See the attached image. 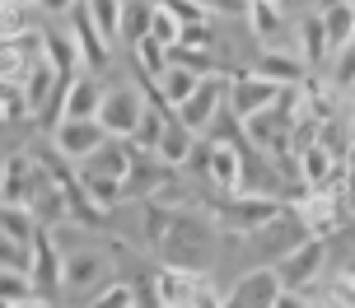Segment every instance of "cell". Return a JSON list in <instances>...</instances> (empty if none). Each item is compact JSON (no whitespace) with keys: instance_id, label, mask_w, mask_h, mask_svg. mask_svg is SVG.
<instances>
[{"instance_id":"cell-43","label":"cell","mask_w":355,"mask_h":308,"mask_svg":"<svg viewBox=\"0 0 355 308\" xmlns=\"http://www.w3.org/2000/svg\"><path fill=\"white\" fill-rule=\"evenodd\" d=\"M5 10H10V5H5V0H0V19H5Z\"/></svg>"},{"instance_id":"cell-33","label":"cell","mask_w":355,"mask_h":308,"mask_svg":"<svg viewBox=\"0 0 355 308\" xmlns=\"http://www.w3.org/2000/svg\"><path fill=\"white\" fill-rule=\"evenodd\" d=\"M150 10H155V0H126L122 10V42H141L150 33Z\"/></svg>"},{"instance_id":"cell-28","label":"cell","mask_w":355,"mask_h":308,"mask_svg":"<svg viewBox=\"0 0 355 308\" xmlns=\"http://www.w3.org/2000/svg\"><path fill=\"white\" fill-rule=\"evenodd\" d=\"M173 206H168V201H145V219H141V234H145V243H150V248H155V253H159V243H164V234H168V224H173Z\"/></svg>"},{"instance_id":"cell-13","label":"cell","mask_w":355,"mask_h":308,"mask_svg":"<svg viewBox=\"0 0 355 308\" xmlns=\"http://www.w3.org/2000/svg\"><path fill=\"white\" fill-rule=\"evenodd\" d=\"M66 19H71V37H75V47H80V66H85L89 75L107 71V61H112V42H107V37L98 33V24L89 19L85 0H80V5H75Z\"/></svg>"},{"instance_id":"cell-36","label":"cell","mask_w":355,"mask_h":308,"mask_svg":"<svg viewBox=\"0 0 355 308\" xmlns=\"http://www.w3.org/2000/svg\"><path fill=\"white\" fill-rule=\"evenodd\" d=\"M201 5H206L215 19H225V15H248V0H201Z\"/></svg>"},{"instance_id":"cell-1","label":"cell","mask_w":355,"mask_h":308,"mask_svg":"<svg viewBox=\"0 0 355 308\" xmlns=\"http://www.w3.org/2000/svg\"><path fill=\"white\" fill-rule=\"evenodd\" d=\"M276 215H281V201L271 192H234V197H220L211 219L225 234H262Z\"/></svg>"},{"instance_id":"cell-7","label":"cell","mask_w":355,"mask_h":308,"mask_svg":"<svg viewBox=\"0 0 355 308\" xmlns=\"http://www.w3.org/2000/svg\"><path fill=\"white\" fill-rule=\"evenodd\" d=\"M107 141V131L98 127V117H61L52 127V150L66 163H89Z\"/></svg>"},{"instance_id":"cell-40","label":"cell","mask_w":355,"mask_h":308,"mask_svg":"<svg viewBox=\"0 0 355 308\" xmlns=\"http://www.w3.org/2000/svg\"><path fill=\"white\" fill-rule=\"evenodd\" d=\"M341 93L351 98V108H355V75H351V80H346V84H341Z\"/></svg>"},{"instance_id":"cell-12","label":"cell","mask_w":355,"mask_h":308,"mask_svg":"<svg viewBox=\"0 0 355 308\" xmlns=\"http://www.w3.org/2000/svg\"><path fill=\"white\" fill-rule=\"evenodd\" d=\"M243 178H248V159H243L239 141H211L206 182H211L220 197H234V192H243Z\"/></svg>"},{"instance_id":"cell-11","label":"cell","mask_w":355,"mask_h":308,"mask_svg":"<svg viewBox=\"0 0 355 308\" xmlns=\"http://www.w3.org/2000/svg\"><path fill=\"white\" fill-rule=\"evenodd\" d=\"M276 98H281V84L262 80L257 71H239V75H230V103H225V108H230L239 122H248V117L266 112Z\"/></svg>"},{"instance_id":"cell-16","label":"cell","mask_w":355,"mask_h":308,"mask_svg":"<svg viewBox=\"0 0 355 308\" xmlns=\"http://www.w3.org/2000/svg\"><path fill=\"white\" fill-rule=\"evenodd\" d=\"M281 290L285 285H281V275H276V266H257V271H248L230 290V308H271V299Z\"/></svg>"},{"instance_id":"cell-6","label":"cell","mask_w":355,"mask_h":308,"mask_svg":"<svg viewBox=\"0 0 355 308\" xmlns=\"http://www.w3.org/2000/svg\"><path fill=\"white\" fill-rule=\"evenodd\" d=\"M47 178H52L47 163L33 159L28 150H19V154H10V159L0 163V201H5V206H33L37 187Z\"/></svg>"},{"instance_id":"cell-24","label":"cell","mask_w":355,"mask_h":308,"mask_svg":"<svg viewBox=\"0 0 355 308\" xmlns=\"http://www.w3.org/2000/svg\"><path fill=\"white\" fill-rule=\"evenodd\" d=\"M248 24H252V37L262 47H276V37L285 28V15H281L276 0H248Z\"/></svg>"},{"instance_id":"cell-3","label":"cell","mask_w":355,"mask_h":308,"mask_svg":"<svg viewBox=\"0 0 355 308\" xmlns=\"http://www.w3.org/2000/svg\"><path fill=\"white\" fill-rule=\"evenodd\" d=\"M290 210H295V219L304 224V234L322 238V243H327L332 234H341V229H346V215H351L332 192H322V187H304V182H300V197L290 201Z\"/></svg>"},{"instance_id":"cell-45","label":"cell","mask_w":355,"mask_h":308,"mask_svg":"<svg viewBox=\"0 0 355 308\" xmlns=\"http://www.w3.org/2000/svg\"><path fill=\"white\" fill-rule=\"evenodd\" d=\"M159 308H164V304H159Z\"/></svg>"},{"instance_id":"cell-38","label":"cell","mask_w":355,"mask_h":308,"mask_svg":"<svg viewBox=\"0 0 355 308\" xmlns=\"http://www.w3.org/2000/svg\"><path fill=\"white\" fill-rule=\"evenodd\" d=\"M271 308H309V299H304V290H281L271 299Z\"/></svg>"},{"instance_id":"cell-35","label":"cell","mask_w":355,"mask_h":308,"mask_svg":"<svg viewBox=\"0 0 355 308\" xmlns=\"http://www.w3.org/2000/svg\"><path fill=\"white\" fill-rule=\"evenodd\" d=\"M0 266H24V271H28V243L0 234Z\"/></svg>"},{"instance_id":"cell-29","label":"cell","mask_w":355,"mask_h":308,"mask_svg":"<svg viewBox=\"0 0 355 308\" xmlns=\"http://www.w3.org/2000/svg\"><path fill=\"white\" fill-rule=\"evenodd\" d=\"M0 234L19 238V243H33V234H37V215L28 210V206H5V201H0Z\"/></svg>"},{"instance_id":"cell-39","label":"cell","mask_w":355,"mask_h":308,"mask_svg":"<svg viewBox=\"0 0 355 308\" xmlns=\"http://www.w3.org/2000/svg\"><path fill=\"white\" fill-rule=\"evenodd\" d=\"M10 308H52V299H47V294H28V299H19V304H10Z\"/></svg>"},{"instance_id":"cell-5","label":"cell","mask_w":355,"mask_h":308,"mask_svg":"<svg viewBox=\"0 0 355 308\" xmlns=\"http://www.w3.org/2000/svg\"><path fill=\"white\" fill-rule=\"evenodd\" d=\"M145 93L136 84H117V89H103V103H98V127L107 136H117V141H131L136 127H141L145 117Z\"/></svg>"},{"instance_id":"cell-22","label":"cell","mask_w":355,"mask_h":308,"mask_svg":"<svg viewBox=\"0 0 355 308\" xmlns=\"http://www.w3.org/2000/svg\"><path fill=\"white\" fill-rule=\"evenodd\" d=\"M322 24H327V37H332V52H351L355 42V0H327L318 10Z\"/></svg>"},{"instance_id":"cell-32","label":"cell","mask_w":355,"mask_h":308,"mask_svg":"<svg viewBox=\"0 0 355 308\" xmlns=\"http://www.w3.org/2000/svg\"><path fill=\"white\" fill-rule=\"evenodd\" d=\"M28 294H37L33 275L24 271V266H0V304H19Z\"/></svg>"},{"instance_id":"cell-42","label":"cell","mask_w":355,"mask_h":308,"mask_svg":"<svg viewBox=\"0 0 355 308\" xmlns=\"http://www.w3.org/2000/svg\"><path fill=\"white\" fill-rule=\"evenodd\" d=\"M5 5H33V0H5Z\"/></svg>"},{"instance_id":"cell-25","label":"cell","mask_w":355,"mask_h":308,"mask_svg":"<svg viewBox=\"0 0 355 308\" xmlns=\"http://www.w3.org/2000/svg\"><path fill=\"white\" fill-rule=\"evenodd\" d=\"M131 52H136V71H141L145 80H155V84H159V75L168 71V47H164L159 37L145 33L141 42H131Z\"/></svg>"},{"instance_id":"cell-31","label":"cell","mask_w":355,"mask_h":308,"mask_svg":"<svg viewBox=\"0 0 355 308\" xmlns=\"http://www.w3.org/2000/svg\"><path fill=\"white\" fill-rule=\"evenodd\" d=\"M150 37H159L164 47H178V42H182V19H178L164 0H155V10H150Z\"/></svg>"},{"instance_id":"cell-17","label":"cell","mask_w":355,"mask_h":308,"mask_svg":"<svg viewBox=\"0 0 355 308\" xmlns=\"http://www.w3.org/2000/svg\"><path fill=\"white\" fill-rule=\"evenodd\" d=\"M80 192H85V201L94 206V210H117L126 201V182L122 178H112V173H98V168H89V163H80Z\"/></svg>"},{"instance_id":"cell-2","label":"cell","mask_w":355,"mask_h":308,"mask_svg":"<svg viewBox=\"0 0 355 308\" xmlns=\"http://www.w3.org/2000/svg\"><path fill=\"white\" fill-rule=\"evenodd\" d=\"M215 243V219L211 215H192V210H178L173 224H168V234H164L159 253L178 266H196V257L211 253Z\"/></svg>"},{"instance_id":"cell-14","label":"cell","mask_w":355,"mask_h":308,"mask_svg":"<svg viewBox=\"0 0 355 308\" xmlns=\"http://www.w3.org/2000/svg\"><path fill=\"white\" fill-rule=\"evenodd\" d=\"M28 275H33L37 294L61 290V248H56V234L47 224H37L33 243H28Z\"/></svg>"},{"instance_id":"cell-18","label":"cell","mask_w":355,"mask_h":308,"mask_svg":"<svg viewBox=\"0 0 355 308\" xmlns=\"http://www.w3.org/2000/svg\"><path fill=\"white\" fill-rule=\"evenodd\" d=\"M248 71H257L262 80L281 84V89H295V84H304V80H309V66H304V56L276 52V47H266V52L257 56V61H252Z\"/></svg>"},{"instance_id":"cell-30","label":"cell","mask_w":355,"mask_h":308,"mask_svg":"<svg viewBox=\"0 0 355 308\" xmlns=\"http://www.w3.org/2000/svg\"><path fill=\"white\" fill-rule=\"evenodd\" d=\"M131 304H141L131 280H103V285L85 299V308H131Z\"/></svg>"},{"instance_id":"cell-41","label":"cell","mask_w":355,"mask_h":308,"mask_svg":"<svg viewBox=\"0 0 355 308\" xmlns=\"http://www.w3.org/2000/svg\"><path fill=\"white\" fill-rule=\"evenodd\" d=\"M346 131H351V145H355V108H351V122H346Z\"/></svg>"},{"instance_id":"cell-19","label":"cell","mask_w":355,"mask_h":308,"mask_svg":"<svg viewBox=\"0 0 355 308\" xmlns=\"http://www.w3.org/2000/svg\"><path fill=\"white\" fill-rule=\"evenodd\" d=\"M192 150H196V131H187L173 112H168V117H164V131H159V150H155V159H159L164 168H187Z\"/></svg>"},{"instance_id":"cell-20","label":"cell","mask_w":355,"mask_h":308,"mask_svg":"<svg viewBox=\"0 0 355 308\" xmlns=\"http://www.w3.org/2000/svg\"><path fill=\"white\" fill-rule=\"evenodd\" d=\"M337 154L322 145V141H309L304 150H295V168H300V182L304 187H322V182L332 178V168H337Z\"/></svg>"},{"instance_id":"cell-37","label":"cell","mask_w":355,"mask_h":308,"mask_svg":"<svg viewBox=\"0 0 355 308\" xmlns=\"http://www.w3.org/2000/svg\"><path fill=\"white\" fill-rule=\"evenodd\" d=\"M37 5V15H47V19H61V15H71L80 0H33Z\"/></svg>"},{"instance_id":"cell-21","label":"cell","mask_w":355,"mask_h":308,"mask_svg":"<svg viewBox=\"0 0 355 308\" xmlns=\"http://www.w3.org/2000/svg\"><path fill=\"white\" fill-rule=\"evenodd\" d=\"M300 56H304V66H309V71H322V66L337 56V52H332V37H327L322 15L304 19V28H300Z\"/></svg>"},{"instance_id":"cell-15","label":"cell","mask_w":355,"mask_h":308,"mask_svg":"<svg viewBox=\"0 0 355 308\" xmlns=\"http://www.w3.org/2000/svg\"><path fill=\"white\" fill-rule=\"evenodd\" d=\"M61 84H66V75L56 71L47 56H42V61H33V66H28V75H24V84H19V89H24V98H28V117H37V122H42V112L52 108V98L61 93Z\"/></svg>"},{"instance_id":"cell-9","label":"cell","mask_w":355,"mask_h":308,"mask_svg":"<svg viewBox=\"0 0 355 308\" xmlns=\"http://www.w3.org/2000/svg\"><path fill=\"white\" fill-rule=\"evenodd\" d=\"M322 271H327V243L322 238H304L285 257H276V275H281L285 290H304V285L322 280Z\"/></svg>"},{"instance_id":"cell-27","label":"cell","mask_w":355,"mask_h":308,"mask_svg":"<svg viewBox=\"0 0 355 308\" xmlns=\"http://www.w3.org/2000/svg\"><path fill=\"white\" fill-rule=\"evenodd\" d=\"M196 84H201V75L187 71V66H178V61H168V71L159 75V93H164V103H168V108H178Z\"/></svg>"},{"instance_id":"cell-34","label":"cell","mask_w":355,"mask_h":308,"mask_svg":"<svg viewBox=\"0 0 355 308\" xmlns=\"http://www.w3.org/2000/svg\"><path fill=\"white\" fill-rule=\"evenodd\" d=\"M19 117H28V98L19 84H0V127L5 122H19Z\"/></svg>"},{"instance_id":"cell-23","label":"cell","mask_w":355,"mask_h":308,"mask_svg":"<svg viewBox=\"0 0 355 308\" xmlns=\"http://www.w3.org/2000/svg\"><path fill=\"white\" fill-rule=\"evenodd\" d=\"M42 56H47L66 80L85 71V66H80V47H75L71 28H42Z\"/></svg>"},{"instance_id":"cell-26","label":"cell","mask_w":355,"mask_h":308,"mask_svg":"<svg viewBox=\"0 0 355 308\" xmlns=\"http://www.w3.org/2000/svg\"><path fill=\"white\" fill-rule=\"evenodd\" d=\"M85 10H89V19L98 24V33L117 47V42H122V10H126V0H85Z\"/></svg>"},{"instance_id":"cell-8","label":"cell","mask_w":355,"mask_h":308,"mask_svg":"<svg viewBox=\"0 0 355 308\" xmlns=\"http://www.w3.org/2000/svg\"><path fill=\"white\" fill-rule=\"evenodd\" d=\"M98 103H103V84H98L89 71H80V75H71V80L61 84V93L52 98V108L42 112V122L56 127L61 117H98Z\"/></svg>"},{"instance_id":"cell-44","label":"cell","mask_w":355,"mask_h":308,"mask_svg":"<svg viewBox=\"0 0 355 308\" xmlns=\"http://www.w3.org/2000/svg\"><path fill=\"white\" fill-rule=\"evenodd\" d=\"M351 52H355V42H351Z\"/></svg>"},{"instance_id":"cell-4","label":"cell","mask_w":355,"mask_h":308,"mask_svg":"<svg viewBox=\"0 0 355 308\" xmlns=\"http://www.w3.org/2000/svg\"><path fill=\"white\" fill-rule=\"evenodd\" d=\"M225 103H230V75L215 71V75H201V84H196V89L173 108V117H178L187 131L206 136V131L215 127V117L225 112Z\"/></svg>"},{"instance_id":"cell-10","label":"cell","mask_w":355,"mask_h":308,"mask_svg":"<svg viewBox=\"0 0 355 308\" xmlns=\"http://www.w3.org/2000/svg\"><path fill=\"white\" fill-rule=\"evenodd\" d=\"M107 275H112V262L103 253H94V248H71V253H61V290L66 294H94L103 285Z\"/></svg>"}]
</instances>
